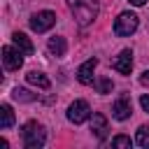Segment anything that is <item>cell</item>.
Wrapping results in <instances>:
<instances>
[{
    "instance_id": "6da1fadb",
    "label": "cell",
    "mask_w": 149,
    "mask_h": 149,
    "mask_svg": "<svg viewBox=\"0 0 149 149\" xmlns=\"http://www.w3.org/2000/svg\"><path fill=\"white\" fill-rule=\"evenodd\" d=\"M79 26H88L98 19V0H68Z\"/></svg>"
},
{
    "instance_id": "7a4b0ae2",
    "label": "cell",
    "mask_w": 149,
    "mask_h": 149,
    "mask_svg": "<svg viewBox=\"0 0 149 149\" xmlns=\"http://www.w3.org/2000/svg\"><path fill=\"white\" fill-rule=\"evenodd\" d=\"M21 137H23V144L28 149H40L44 142H47V130L42 123L37 121H28L23 128H21Z\"/></svg>"
},
{
    "instance_id": "3957f363",
    "label": "cell",
    "mask_w": 149,
    "mask_h": 149,
    "mask_svg": "<svg viewBox=\"0 0 149 149\" xmlns=\"http://www.w3.org/2000/svg\"><path fill=\"white\" fill-rule=\"evenodd\" d=\"M137 16L133 14V12H121L119 16H116V21H114V33L119 35V37H126V35H133L135 30H137Z\"/></svg>"
},
{
    "instance_id": "277c9868",
    "label": "cell",
    "mask_w": 149,
    "mask_h": 149,
    "mask_svg": "<svg viewBox=\"0 0 149 149\" xmlns=\"http://www.w3.org/2000/svg\"><path fill=\"white\" fill-rule=\"evenodd\" d=\"M54 23H56V14H54V12H49V9L37 12V14H33V16H30V28H33L35 33H44V30H49Z\"/></svg>"
},
{
    "instance_id": "5b68a950",
    "label": "cell",
    "mask_w": 149,
    "mask_h": 149,
    "mask_svg": "<svg viewBox=\"0 0 149 149\" xmlns=\"http://www.w3.org/2000/svg\"><path fill=\"white\" fill-rule=\"evenodd\" d=\"M23 51L16 47H2V65L5 70H19L23 65Z\"/></svg>"
},
{
    "instance_id": "8992f818",
    "label": "cell",
    "mask_w": 149,
    "mask_h": 149,
    "mask_svg": "<svg viewBox=\"0 0 149 149\" xmlns=\"http://www.w3.org/2000/svg\"><path fill=\"white\" fill-rule=\"evenodd\" d=\"M91 116V107L86 100H74L70 107H68V119L72 123H84L86 119Z\"/></svg>"
},
{
    "instance_id": "52a82bcc",
    "label": "cell",
    "mask_w": 149,
    "mask_h": 149,
    "mask_svg": "<svg viewBox=\"0 0 149 149\" xmlns=\"http://www.w3.org/2000/svg\"><path fill=\"white\" fill-rule=\"evenodd\" d=\"M130 114H133L130 98H128V95H121V98L114 102V107H112V116L119 119V121H126V119H130Z\"/></svg>"
},
{
    "instance_id": "ba28073f",
    "label": "cell",
    "mask_w": 149,
    "mask_h": 149,
    "mask_svg": "<svg viewBox=\"0 0 149 149\" xmlns=\"http://www.w3.org/2000/svg\"><path fill=\"white\" fill-rule=\"evenodd\" d=\"M112 68L121 74H130V68H133V51L130 49H123L114 61H112Z\"/></svg>"
},
{
    "instance_id": "9c48e42d",
    "label": "cell",
    "mask_w": 149,
    "mask_h": 149,
    "mask_svg": "<svg viewBox=\"0 0 149 149\" xmlns=\"http://www.w3.org/2000/svg\"><path fill=\"white\" fill-rule=\"evenodd\" d=\"M95 65H98L95 58H88L86 63L79 65V70H77V79H79V84H93V81H95V79H93V70H95Z\"/></svg>"
},
{
    "instance_id": "30bf717a",
    "label": "cell",
    "mask_w": 149,
    "mask_h": 149,
    "mask_svg": "<svg viewBox=\"0 0 149 149\" xmlns=\"http://www.w3.org/2000/svg\"><path fill=\"white\" fill-rule=\"evenodd\" d=\"M107 130H109L107 116H105V114H93V119H91V133H93L98 140H105V137H107Z\"/></svg>"
},
{
    "instance_id": "8fae6325",
    "label": "cell",
    "mask_w": 149,
    "mask_h": 149,
    "mask_svg": "<svg viewBox=\"0 0 149 149\" xmlns=\"http://www.w3.org/2000/svg\"><path fill=\"white\" fill-rule=\"evenodd\" d=\"M12 42H14V47H16V49H21L26 56H30V54L35 51L33 42H30V40H28L23 33H14V35H12Z\"/></svg>"
},
{
    "instance_id": "7c38bea8",
    "label": "cell",
    "mask_w": 149,
    "mask_h": 149,
    "mask_svg": "<svg viewBox=\"0 0 149 149\" xmlns=\"http://www.w3.org/2000/svg\"><path fill=\"white\" fill-rule=\"evenodd\" d=\"M26 81H28V84H33V86H40V88H49V86H51L49 77H47L44 72H37V70L28 72V74H26Z\"/></svg>"
},
{
    "instance_id": "4fadbf2b",
    "label": "cell",
    "mask_w": 149,
    "mask_h": 149,
    "mask_svg": "<svg viewBox=\"0 0 149 149\" xmlns=\"http://www.w3.org/2000/svg\"><path fill=\"white\" fill-rule=\"evenodd\" d=\"M47 47H49V54H51V56H65V51H68L65 40H63V37H58V35H56V37H51Z\"/></svg>"
},
{
    "instance_id": "5bb4252c",
    "label": "cell",
    "mask_w": 149,
    "mask_h": 149,
    "mask_svg": "<svg viewBox=\"0 0 149 149\" xmlns=\"http://www.w3.org/2000/svg\"><path fill=\"white\" fill-rule=\"evenodd\" d=\"M12 126H14V112H12V107L5 102V105H0V128L7 130V128H12Z\"/></svg>"
},
{
    "instance_id": "9a60e30c",
    "label": "cell",
    "mask_w": 149,
    "mask_h": 149,
    "mask_svg": "<svg viewBox=\"0 0 149 149\" xmlns=\"http://www.w3.org/2000/svg\"><path fill=\"white\" fill-rule=\"evenodd\" d=\"M135 142L144 149H149V126H140L137 128V135H135Z\"/></svg>"
},
{
    "instance_id": "2e32d148",
    "label": "cell",
    "mask_w": 149,
    "mask_h": 149,
    "mask_svg": "<svg viewBox=\"0 0 149 149\" xmlns=\"http://www.w3.org/2000/svg\"><path fill=\"white\" fill-rule=\"evenodd\" d=\"M93 84H95V91H98V93H112V88H114L112 79H107V77H100V79H95Z\"/></svg>"
},
{
    "instance_id": "e0dca14e",
    "label": "cell",
    "mask_w": 149,
    "mask_h": 149,
    "mask_svg": "<svg viewBox=\"0 0 149 149\" xmlns=\"http://www.w3.org/2000/svg\"><path fill=\"white\" fill-rule=\"evenodd\" d=\"M12 98L19 100V102H30V100H35V95H30V91H26V88H14V91H12Z\"/></svg>"
},
{
    "instance_id": "ac0fdd59",
    "label": "cell",
    "mask_w": 149,
    "mask_h": 149,
    "mask_svg": "<svg viewBox=\"0 0 149 149\" xmlns=\"http://www.w3.org/2000/svg\"><path fill=\"white\" fill-rule=\"evenodd\" d=\"M130 137L128 135H116L114 140H112V147H119V149H130Z\"/></svg>"
},
{
    "instance_id": "d6986e66",
    "label": "cell",
    "mask_w": 149,
    "mask_h": 149,
    "mask_svg": "<svg viewBox=\"0 0 149 149\" xmlns=\"http://www.w3.org/2000/svg\"><path fill=\"white\" fill-rule=\"evenodd\" d=\"M140 84H142V86H149V70H144V72L140 74Z\"/></svg>"
},
{
    "instance_id": "ffe728a7",
    "label": "cell",
    "mask_w": 149,
    "mask_h": 149,
    "mask_svg": "<svg viewBox=\"0 0 149 149\" xmlns=\"http://www.w3.org/2000/svg\"><path fill=\"white\" fill-rule=\"evenodd\" d=\"M140 105H142L144 112H149V95H142V98H140Z\"/></svg>"
},
{
    "instance_id": "44dd1931",
    "label": "cell",
    "mask_w": 149,
    "mask_h": 149,
    "mask_svg": "<svg viewBox=\"0 0 149 149\" xmlns=\"http://www.w3.org/2000/svg\"><path fill=\"white\" fill-rule=\"evenodd\" d=\"M128 2H130V5H135V7H142L147 0H128Z\"/></svg>"
}]
</instances>
